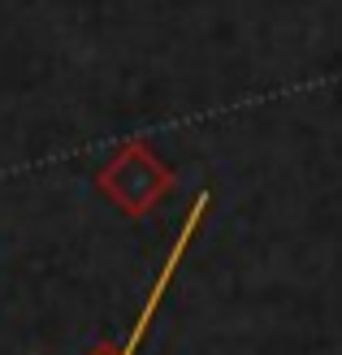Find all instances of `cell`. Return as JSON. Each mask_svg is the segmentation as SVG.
Segmentation results:
<instances>
[{
    "label": "cell",
    "instance_id": "obj_1",
    "mask_svg": "<svg viewBox=\"0 0 342 355\" xmlns=\"http://www.w3.org/2000/svg\"><path fill=\"white\" fill-rule=\"evenodd\" d=\"M96 191L126 217H148L160 208V200L173 191L169 165L156 156L152 144L143 139H126L109 152V161L96 173Z\"/></svg>",
    "mask_w": 342,
    "mask_h": 355
},
{
    "label": "cell",
    "instance_id": "obj_2",
    "mask_svg": "<svg viewBox=\"0 0 342 355\" xmlns=\"http://www.w3.org/2000/svg\"><path fill=\"white\" fill-rule=\"evenodd\" d=\"M87 355H121V347L117 343H100L96 351H87Z\"/></svg>",
    "mask_w": 342,
    "mask_h": 355
}]
</instances>
